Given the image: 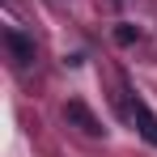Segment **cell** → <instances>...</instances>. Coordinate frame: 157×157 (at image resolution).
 <instances>
[{
    "label": "cell",
    "instance_id": "cell-1",
    "mask_svg": "<svg viewBox=\"0 0 157 157\" xmlns=\"http://www.w3.org/2000/svg\"><path fill=\"white\" fill-rule=\"evenodd\" d=\"M64 119H68L81 136H102V132H106L102 123H98V115H94L85 102H77V98H72V102H64Z\"/></svg>",
    "mask_w": 157,
    "mask_h": 157
},
{
    "label": "cell",
    "instance_id": "cell-2",
    "mask_svg": "<svg viewBox=\"0 0 157 157\" xmlns=\"http://www.w3.org/2000/svg\"><path fill=\"white\" fill-rule=\"evenodd\" d=\"M128 115H132V123H136V132H140V136L157 149V115L149 110V102L132 94V98H128Z\"/></svg>",
    "mask_w": 157,
    "mask_h": 157
},
{
    "label": "cell",
    "instance_id": "cell-3",
    "mask_svg": "<svg viewBox=\"0 0 157 157\" xmlns=\"http://www.w3.org/2000/svg\"><path fill=\"white\" fill-rule=\"evenodd\" d=\"M4 43H9V51H13V59L26 68V64H34V38H26L21 30H9L4 34Z\"/></svg>",
    "mask_w": 157,
    "mask_h": 157
},
{
    "label": "cell",
    "instance_id": "cell-4",
    "mask_svg": "<svg viewBox=\"0 0 157 157\" xmlns=\"http://www.w3.org/2000/svg\"><path fill=\"white\" fill-rule=\"evenodd\" d=\"M115 38L128 47V43H136V38H140V30H136V26H119V30H115Z\"/></svg>",
    "mask_w": 157,
    "mask_h": 157
}]
</instances>
